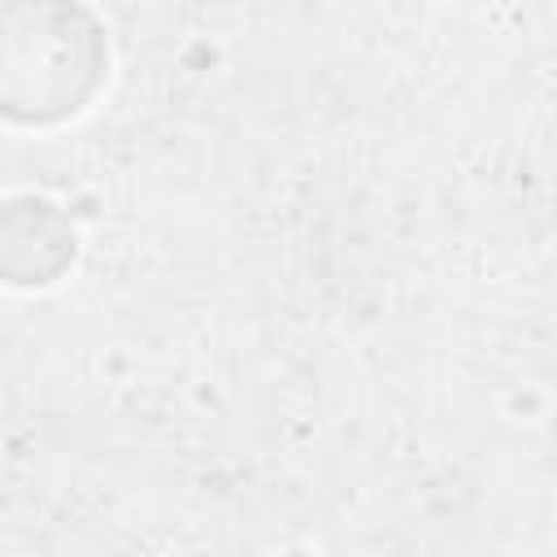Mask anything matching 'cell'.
Instances as JSON below:
<instances>
[{"instance_id":"cell-2","label":"cell","mask_w":557,"mask_h":557,"mask_svg":"<svg viewBox=\"0 0 557 557\" xmlns=\"http://www.w3.org/2000/svg\"><path fill=\"white\" fill-rule=\"evenodd\" d=\"M78 261V231L70 213L35 191L0 200V283L22 292H44L70 274Z\"/></svg>"},{"instance_id":"cell-1","label":"cell","mask_w":557,"mask_h":557,"mask_svg":"<svg viewBox=\"0 0 557 557\" xmlns=\"http://www.w3.org/2000/svg\"><path fill=\"white\" fill-rule=\"evenodd\" d=\"M109 78V30L87 0H0V122L61 126Z\"/></svg>"}]
</instances>
